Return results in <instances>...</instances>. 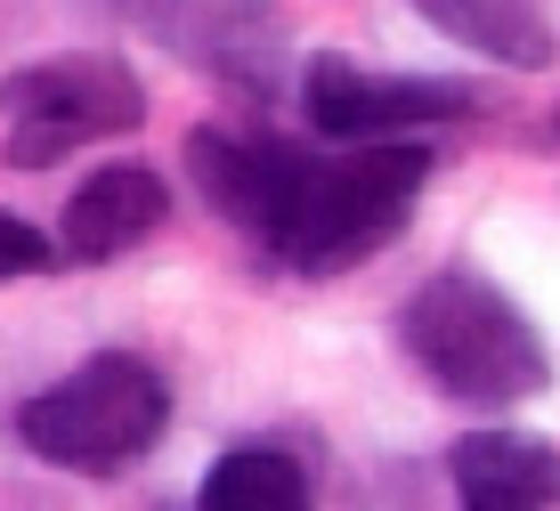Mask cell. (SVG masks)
Returning <instances> with one entry per match:
<instances>
[{"instance_id":"cell-9","label":"cell","mask_w":560,"mask_h":511,"mask_svg":"<svg viewBox=\"0 0 560 511\" xmlns=\"http://www.w3.org/2000/svg\"><path fill=\"white\" fill-rule=\"evenodd\" d=\"M422 25H439L455 49L495 57V66H552V25L528 9V0H407Z\"/></svg>"},{"instance_id":"cell-7","label":"cell","mask_w":560,"mask_h":511,"mask_svg":"<svg viewBox=\"0 0 560 511\" xmlns=\"http://www.w3.org/2000/svg\"><path fill=\"white\" fill-rule=\"evenodd\" d=\"M163 204H171V195H163V179H154L147 163H106L98 179H82V187H73L57 244H66V260L106 268V260L139 252L147 235L163 228Z\"/></svg>"},{"instance_id":"cell-3","label":"cell","mask_w":560,"mask_h":511,"mask_svg":"<svg viewBox=\"0 0 560 511\" xmlns=\"http://www.w3.org/2000/svg\"><path fill=\"white\" fill-rule=\"evenodd\" d=\"M163 422H171V382L130 349H98L90 365H73L66 382L33 390L16 406V439L73 479H122L139 455H154Z\"/></svg>"},{"instance_id":"cell-4","label":"cell","mask_w":560,"mask_h":511,"mask_svg":"<svg viewBox=\"0 0 560 511\" xmlns=\"http://www.w3.org/2000/svg\"><path fill=\"white\" fill-rule=\"evenodd\" d=\"M0 114H9V171H49L90 139H122L147 123V90L130 66L114 57H42V66H16L0 82Z\"/></svg>"},{"instance_id":"cell-8","label":"cell","mask_w":560,"mask_h":511,"mask_svg":"<svg viewBox=\"0 0 560 511\" xmlns=\"http://www.w3.org/2000/svg\"><path fill=\"white\" fill-rule=\"evenodd\" d=\"M130 16L154 33V42L203 57L211 73H244V82H260L253 57L277 42V25H268L260 0H122Z\"/></svg>"},{"instance_id":"cell-6","label":"cell","mask_w":560,"mask_h":511,"mask_svg":"<svg viewBox=\"0 0 560 511\" xmlns=\"http://www.w3.org/2000/svg\"><path fill=\"white\" fill-rule=\"evenodd\" d=\"M463 511H560V446L536 430H471L447 446Z\"/></svg>"},{"instance_id":"cell-2","label":"cell","mask_w":560,"mask_h":511,"mask_svg":"<svg viewBox=\"0 0 560 511\" xmlns=\"http://www.w3.org/2000/svg\"><path fill=\"white\" fill-rule=\"evenodd\" d=\"M431 187V147L390 139V147H350V154H308L293 171L284 220L268 228V260L293 277H341V268L374 260L382 244H398Z\"/></svg>"},{"instance_id":"cell-11","label":"cell","mask_w":560,"mask_h":511,"mask_svg":"<svg viewBox=\"0 0 560 511\" xmlns=\"http://www.w3.org/2000/svg\"><path fill=\"white\" fill-rule=\"evenodd\" d=\"M49 268H66V260H57V244L33 220L0 211V277H49Z\"/></svg>"},{"instance_id":"cell-12","label":"cell","mask_w":560,"mask_h":511,"mask_svg":"<svg viewBox=\"0 0 560 511\" xmlns=\"http://www.w3.org/2000/svg\"><path fill=\"white\" fill-rule=\"evenodd\" d=\"M552 130H560V123H552Z\"/></svg>"},{"instance_id":"cell-5","label":"cell","mask_w":560,"mask_h":511,"mask_svg":"<svg viewBox=\"0 0 560 511\" xmlns=\"http://www.w3.org/2000/svg\"><path fill=\"white\" fill-rule=\"evenodd\" d=\"M301 114H308V130H325L341 147H390V139L479 114V90L439 82V73H374L358 57H317L301 73Z\"/></svg>"},{"instance_id":"cell-1","label":"cell","mask_w":560,"mask_h":511,"mask_svg":"<svg viewBox=\"0 0 560 511\" xmlns=\"http://www.w3.org/2000/svg\"><path fill=\"white\" fill-rule=\"evenodd\" d=\"M398 358L455 406H520L552 390V349L528 309L479 268H439L398 301Z\"/></svg>"},{"instance_id":"cell-10","label":"cell","mask_w":560,"mask_h":511,"mask_svg":"<svg viewBox=\"0 0 560 511\" xmlns=\"http://www.w3.org/2000/svg\"><path fill=\"white\" fill-rule=\"evenodd\" d=\"M196 511H317V496H308V471L284 455V446L244 439L203 471Z\"/></svg>"}]
</instances>
